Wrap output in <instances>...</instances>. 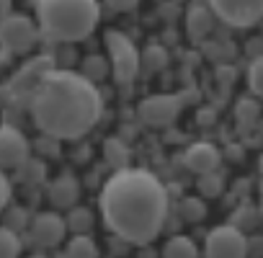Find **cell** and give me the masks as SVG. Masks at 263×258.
Returning a JSON list of instances; mask_svg holds the SVG:
<instances>
[{"mask_svg":"<svg viewBox=\"0 0 263 258\" xmlns=\"http://www.w3.org/2000/svg\"><path fill=\"white\" fill-rule=\"evenodd\" d=\"M98 209L108 232L132 245L153 243L168 219V189L147 168L126 165L108 176Z\"/></svg>","mask_w":263,"mask_h":258,"instance_id":"1","label":"cell"},{"mask_svg":"<svg viewBox=\"0 0 263 258\" xmlns=\"http://www.w3.org/2000/svg\"><path fill=\"white\" fill-rule=\"evenodd\" d=\"M31 119L49 140H80L98 124L103 98L83 72L49 67L36 83L29 106Z\"/></svg>","mask_w":263,"mask_h":258,"instance_id":"2","label":"cell"},{"mask_svg":"<svg viewBox=\"0 0 263 258\" xmlns=\"http://www.w3.org/2000/svg\"><path fill=\"white\" fill-rule=\"evenodd\" d=\"M98 19V0H36V29L49 42H83Z\"/></svg>","mask_w":263,"mask_h":258,"instance_id":"3","label":"cell"},{"mask_svg":"<svg viewBox=\"0 0 263 258\" xmlns=\"http://www.w3.org/2000/svg\"><path fill=\"white\" fill-rule=\"evenodd\" d=\"M106 47H108V57H111V72H114V80L126 85L132 83L137 75H140V52L135 47L126 34L121 31H108L106 34Z\"/></svg>","mask_w":263,"mask_h":258,"instance_id":"4","label":"cell"},{"mask_svg":"<svg viewBox=\"0 0 263 258\" xmlns=\"http://www.w3.org/2000/svg\"><path fill=\"white\" fill-rule=\"evenodd\" d=\"M206 8L232 29H250L263 16V0H206Z\"/></svg>","mask_w":263,"mask_h":258,"instance_id":"5","label":"cell"},{"mask_svg":"<svg viewBox=\"0 0 263 258\" xmlns=\"http://www.w3.org/2000/svg\"><path fill=\"white\" fill-rule=\"evenodd\" d=\"M39 39V29L29 16L8 13L0 19V47L13 54H26Z\"/></svg>","mask_w":263,"mask_h":258,"instance_id":"6","label":"cell"},{"mask_svg":"<svg viewBox=\"0 0 263 258\" xmlns=\"http://www.w3.org/2000/svg\"><path fill=\"white\" fill-rule=\"evenodd\" d=\"M248 237L235 225H217L204 240V258H248Z\"/></svg>","mask_w":263,"mask_h":258,"instance_id":"7","label":"cell"},{"mask_svg":"<svg viewBox=\"0 0 263 258\" xmlns=\"http://www.w3.org/2000/svg\"><path fill=\"white\" fill-rule=\"evenodd\" d=\"M49 67H54L52 57H31V60L13 75V80L8 83L11 103L18 106V108H26V106H29V98H31V93H34V88H36V83L42 80V75H44Z\"/></svg>","mask_w":263,"mask_h":258,"instance_id":"8","label":"cell"},{"mask_svg":"<svg viewBox=\"0 0 263 258\" xmlns=\"http://www.w3.org/2000/svg\"><path fill=\"white\" fill-rule=\"evenodd\" d=\"M31 155L26 135L13 124H0V171L18 168Z\"/></svg>","mask_w":263,"mask_h":258,"instance_id":"9","label":"cell"},{"mask_svg":"<svg viewBox=\"0 0 263 258\" xmlns=\"http://www.w3.org/2000/svg\"><path fill=\"white\" fill-rule=\"evenodd\" d=\"M181 108H183L181 96H150L137 106L140 119L150 126H168L171 121H176Z\"/></svg>","mask_w":263,"mask_h":258,"instance_id":"10","label":"cell"},{"mask_svg":"<svg viewBox=\"0 0 263 258\" xmlns=\"http://www.w3.org/2000/svg\"><path fill=\"white\" fill-rule=\"evenodd\" d=\"M65 235H67L65 217H60L54 212H42L31 222V237L42 248H57L65 240Z\"/></svg>","mask_w":263,"mask_h":258,"instance_id":"11","label":"cell"},{"mask_svg":"<svg viewBox=\"0 0 263 258\" xmlns=\"http://www.w3.org/2000/svg\"><path fill=\"white\" fill-rule=\"evenodd\" d=\"M183 163L191 173L201 176V173H212V171H219V163H222V153L214 142H194L186 148L183 153Z\"/></svg>","mask_w":263,"mask_h":258,"instance_id":"12","label":"cell"},{"mask_svg":"<svg viewBox=\"0 0 263 258\" xmlns=\"http://www.w3.org/2000/svg\"><path fill=\"white\" fill-rule=\"evenodd\" d=\"M80 199V183L75 176L70 173H62L60 178H54L49 183V201L57 207V209H70L75 207Z\"/></svg>","mask_w":263,"mask_h":258,"instance_id":"13","label":"cell"},{"mask_svg":"<svg viewBox=\"0 0 263 258\" xmlns=\"http://www.w3.org/2000/svg\"><path fill=\"white\" fill-rule=\"evenodd\" d=\"M103 158H106V163H108L114 171H119V168H126V165H129L132 150H129V145H126L124 140L111 137V140L103 142Z\"/></svg>","mask_w":263,"mask_h":258,"instance_id":"14","label":"cell"},{"mask_svg":"<svg viewBox=\"0 0 263 258\" xmlns=\"http://www.w3.org/2000/svg\"><path fill=\"white\" fill-rule=\"evenodd\" d=\"M186 26H189V34L194 39L206 36L209 29H212V11L206 6H194L189 11V16H186Z\"/></svg>","mask_w":263,"mask_h":258,"instance_id":"15","label":"cell"},{"mask_svg":"<svg viewBox=\"0 0 263 258\" xmlns=\"http://www.w3.org/2000/svg\"><path fill=\"white\" fill-rule=\"evenodd\" d=\"M163 258H199L196 243L186 235H176L163 245Z\"/></svg>","mask_w":263,"mask_h":258,"instance_id":"16","label":"cell"},{"mask_svg":"<svg viewBox=\"0 0 263 258\" xmlns=\"http://www.w3.org/2000/svg\"><path fill=\"white\" fill-rule=\"evenodd\" d=\"M65 225L72 235H88L90 227H93V214L85 207H70V214H67Z\"/></svg>","mask_w":263,"mask_h":258,"instance_id":"17","label":"cell"},{"mask_svg":"<svg viewBox=\"0 0 263 258\" xmlns=\"http://www.w3.org/2000/svg\"><path fill=\"white\" fill-rule=\"evenodd\" d=\"M67 258H98V245L90 235H72L67 245Z\"/></svg>","mask_w":263,"mask_h":258,"instance_id":"18","label":"cell"},{"mask_svg":"<svg viewBox=\"0 0 263 258\" xmlns=\"http://www.w3.org/2000/svg\"><path fill=\"white\" fill-rule=\"evenodd\" d=\"M21 255V237L16 230L0 225V258H18Z\"/></svg>","mask_w":263,"mask_h":258,"instance_id":"19","label":"cell"},{"mask_svg":"<svg viewBox=\"0 0 263 258\" xmlns=\"http://www.w3.org/2000/svg\"><path fill=\"white\" fill-rule=\"evenodd\" d=\"M178 212L186 222H201L206 217V204L199 196H183L178 204Z\"/></svg>","mask_w":263,"mask_h":258,"instance_id":"20","label":"cell"},{"mask_svg":"<svg viewBox=\"0 0 263 258\" xmlns=\"http://www.w3.org/2000/svg\"><path fill=\"white\" fill-rule=\"evenodd\" d=\"M44 176H47V171H44V163H42V160L26 158V160L18 165V178H21L24 183H39V181H44Z\"/></svg>","mask_w":263,"mask_h":258,"instance_id":"21","label":"cell"},{"mask_svg":"<svg viewBox=\"0 0 263 258\" xmlns=\"http://www.w3.org/2000/svg\"><path fill=\"white\" fill-rule=\"evenodd\" d=\"M222 189H224V178L219 176V171H212V173H201L199 176V191L204 194V196H219L222 194Z\"/></svg>","mask_w":263,"mask_h":258,"instance_id":"22","label":"cell"},{"mask_svg":"<svg viewBox=\"0 0 263 258\" xmlns=\"http://www.w3.org/2000/svg\"><path fill=\"white\" fill-rule=\"evenodd\" d=\"M230 225H235L237 230H250L253 225H258V209L253 207V204H242L237 212H235V217H232V222Z\"/></svg>","mask_w":263,"mask_h":258,"instance_id":"23","label":"cell"},{"mask_svg":"<svg viewBox=\"0 0 263 258\" xmlns=\"http://www.w3.org/2000/svg\"><path fill=\"white\" fill-rule=\"evenodd\" d=\"M83 67H85V78L90 80V83H96V80H101V78H106L108 75V62L103 60V57H88L85 62H83Z\"/></svg>","mask_w":263,"mask_h":258,"instance_id":"24","label":"cell"},{"mask_svg":"<svg viewBox=\"0 0 263 258\" xmlns=\"http://www.w3.org/2000/svg\"><path fill=\"white\" fill-rule=\"evenodd\" d=\"M145 62H147V67H153V70H163V67L168 65V52H165L160 44H153V47L145 49Z\"/></svg>","mask_w":263,"mask_h":258,"instance_id":"25","label":"cell"},{"mask_svg":"<svg viewBox=\"0 0 263 258\" xmlns=\"http://www.w3.org/2000/svg\"><path fill=\"white\" fill-rule=\"evenodd\" d=\"M248 85H250V90H253L255 96L263 93V62H260V57H255V60L250 62V70H248Z\"/></svg>","mask_w":263,"mask_h":258,"instance_id":"26","label":"cell"},{"mask_svg":"<svg viewBox=\"0 0 263 258\" xmlns=\"http://www.w3.org/2000/svg\"><path fill=\"white\" fill-rule=\"evenodd\" d=\"M237 116L242 121H253L258 116V101H240L237 103Z\"/></svg>","mask_w":263,"mask_h":258,"instance_id":"27","label":"cell"},{"mask_svg":"<svg viewBox=\"0 0 263 258\" xmlns=\"http://www.w3.org/2000/svg\"><path fill=\"white\" fill-rule=\"evenodd\" d=\"M11 181L6 178V171H0V212H3L6 207H8V201H11Z\"/></svg>","mask_w":263,"mask_h":258,"instance_id":"28","label":"cell"},{"mask_svg":"<svg viewBox=\"0 0 263 258\" xmlns=\"http://www.w3.org/2000/svg\"><path fill=\"white\" fill-rule=\"evenodd\" d=\"M106 6H108L111 11L124 13V11H135V8L140 6V0H106Z\"/></svg>","mask_w":263,"mask_h":258,"instance_id":"29","label":"cell"},{"mask_svg":"<svg viewBox=\"0 0 263 258\" xmlns=\"http://www.w3.org/2000/svg\"><path fill=\"white\" fill-rule=\"evenodd\" d=\"M11 103V93H8V85H0V108H6Z\"/></svg>","mask_w":263,"mask_h":258,"instance_id":"30","label":"cell"},{"mask_svg":"<svg viewBox=\"0 0 263 258\" xmlns=\"http://www.w3.org/2000/svg\"><path fill=\"white\" fill-rule=\"evenodd\" d=\"M11 6H13V0H0V19H6L11 13Z\"/></svg>","mask_w":263,"mask_h":258,"instance_id":"31","label":"cell"},{"mask_svg":"<svg viewBox=\"0 0 263 258\" xmlns=\"http://www.w3.org/2000/svg\"><path fill=\"white\" fill-rule=\"evenodd\" d=\"M31 258H44V255H31Z\"/></svg>","mask_w":263,"mask_h":258,"instance_id":"32","label":"cell"}]
</instances>
